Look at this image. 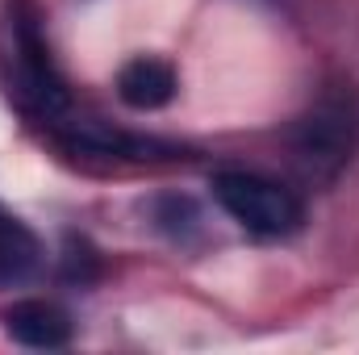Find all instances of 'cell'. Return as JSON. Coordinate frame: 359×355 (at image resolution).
I'll list each match as a JSON object with an SVG mask.
<instances>
[{
    "label": "cell",
    "instance_id": "1",
    "mask_svg": "<svg viewBox=\"0 0 359 355\" xmlns=\"http://www.w3.org/2000/svg\"><path fill=\"white\" fill-rule=\"evenodd\" d=\"M213 201L222 205V213L243 226L255 239H288L305 226V201L271 176L259 172H217L209 180Z\"/></svg>",
    "mask_w": 359,
    "mask_h": 355
},
{
    "label": "cell",
    "instance_id": "5",
    "mask_svg": "<svg viewBox=\"0 0 359 355\" xmlns=\"http://www.w3.org/2000/svg\"><path fill=\"white\" fill-rule=\"evenodd\" d=\"M176 88H180L176 67L163 63V59H155V55H138V59H130L117 72V96H121V105H130L138 113H155V109L172 105Z\"/></svg>",
    "mask_w": 359,
    "mask_h": 355
},
{
    "label": "cell",
    "instance_id": "3",
    "mask_svg": "<svg viewBox=\"0 0 359 355\" xmlns=\"http://www.w3.org/2000/svg\"><path fill=\"white\" fill-rule=\"evenodd\" d=\"M355 138H359L355 100L351 96H326L301 117V126H297V155L313 172L330 176V172H339L351 159Z\"/></svg>",
    "mask_w": 359,
    "mask_h": 355
},
{
    "label": "cell",
    "instance_id": "4",
    "mask_svg": "<svg viewBox=\"0 0 359 355\" xmlns=\"http://www.w3.org/2000/svg\"><path fill=\"white\" fill-rule=\"evenodd\" d=\"M4 335L21 347H34V351H55V347H67L72 343V314L55 301H42V297H29V301H17L8 314H4Z\"/></svg>",
    "mask_w": 359,
    "mask_h": 355
},
{
    "label": "cell",
    "instance_id": "6",
    "mask_svg": "<svg viewBox=\"0 0 359 355\" xmlns=\"http://www.w3.org/2000/svg\"><path fill=\"white\" fill-rule=\"evenodd\" d=\"M38 260H42V247H38L34 230L0 209V284H21V280H29L34 267H38Z\"/></svg>",
    "mask_w": 359,
    "mask_h": 355
},
{
    "label": "cell",
    "instance_id": "2",
    "mask_svg": "<svg viewBox=\"0 0 359 355\" xmlns=\"http://www.w3.org/2000/svg\"><path fill=\"white\" fill-rule=\"evenodd\" d=\"M8 96L38 121H59L67 113V84L50 59V46L29 13L8 21V55H4Z\"/></svg>",
    "mask_w": 359,
    "mask_h": 355
}]
</instances>
